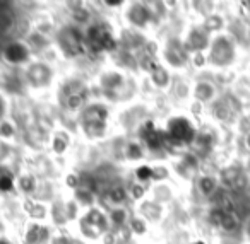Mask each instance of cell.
Returning a JSON list of instances; mask_svg holds the SVG:
<instances>
[{"instance_id":"cell-1","label":"cell","mask_w":250,"mask_h":244,"mask_svg":"<svg viewBox=\"0 0 250 244\" xmlns=\"http://www.w3.org/2000/svg\"><path fill=\"white\" fill-rule=\"evenodd\" d=\"M171 133L177 138H182V140H190L192 138V128L188 127L187 121L184 120H177L171 123Z\"/></svg>"},{"instance_id":"cell-7","label":"cell","mask_w":250,"mask_h":244,"mask_svg":"<svg viewBox=\"0 0 250 244\" xmlns=\"http://www.w3.org/2000/svg\"><path fill=\"white\" fill-rule=\"evenodd\" d=\"M0 244H5V243H0Z\"/></svg>"},{"instance_id":"cell-6","label":"cell","mask_w":250,"mask_h":244,"mask_svg":"<svg viewBox=\"0 0 250 244\" xmlns=\"http://www.w3.org/2000/svg\"><path fill=\"white\" fill-rule=\"evenodd\" d=\"M113 196L117 198V202H118L120 198H124V191H120V189H118V191H115V193H113Z\"/></svg>"},{"instance_id":"cell-2","label":"cell","mask_w":250,"mask_h":244,"mask_svg":"<svg viewBox=\"0 0 250 244\" xmlns=\"http://www.w3.org/2000/svg\"><path fill=\"white\" fill-rule=\"evenodd\" d=\"M221 225L225 227V229H228V230H231L233 227H235V220H233V217L229 215V213H225V219H223Z\"/></svg>"},{"instance_id":"cell-4","label":"cell","mask_w":250,"mask_h":244,"mask_svg":"<svg viewBox=\"0 0 250 244\" xmlns=\"http://www.w3.org/2000/svg\"><path fill=\"white\" fill-rule=\"evenodd\" d=\"M12 186V181L9 178H2L0 179V188L2 189H9Z\"/></svg>"},{"instance_id":"cell-5","label":"cell","mask_w":250,"mask_h":244,"mask_svg":"<svg viewBox=\"0 0 250 244\" xmlns=\"http://www.w3.org/2000/svg\"><path fill=\"white\" fill-rule=\"evenodd\" d=\"M211 189H212V181H209V179L202 181V191H204V193H209Z\"/></svg>"},{"instance_id":"cell-3","label":"cell","mask_w":250,"mask_h":244,"mask_svg":"<svg viewBox=\"0 0 250 244\" xmlns=\"http://www.w3.org/2000/svg\"><path fill=\"white\" fill-rule=\"evenodd\" d=\"M137 176H139L141 179H146L151 176V169L149 168H141L139 171H137Z\"/></svg>"}]
</instances>
